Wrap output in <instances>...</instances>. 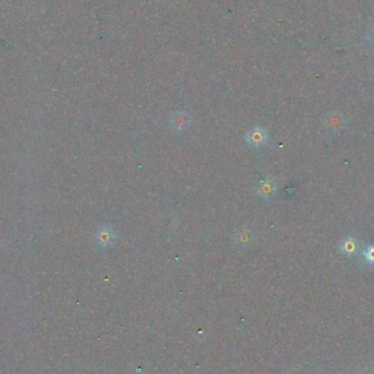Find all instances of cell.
<instances>
[{
  "instance_id": "6da1fadb",
  "label": "cell",
  "mask_w": 374,
  "mask_h": 374,
  "mask_svg": "<svg viewBox=\"0 0 374 374\" xmlns=\"http://www.w3.org/2000/svg\"><path fill=\"white\" fill-rule=\"evenodd\" d=\"M245 139L247 144L254 148H261L266 145L268 140V133L267 131L262 126H255L252 129H249L246 133Z\"/></svg>"
},
{
  "instance_id": "7a4b0ae2",
  "label": "cell",
  "mask_w": 374,
  "mask_h": 374,
  "mask_svg": "<svg viewBox=\"0 0 374 374\" xmlns=\"http://www.w3.org/2000/svg\"><path fill=\"white\" fill-rule=\"evenodd\" d=\"M94 240L99 246L109 247L114 244L115 240H116V235H115L114 231L109 225H103V227H101L95 232Z\"/></svg>"
},
{
  "instance_id": "3957f363",
  "label": "cell",
  "mask_w": 374,
  "mask_h": 374,
  "mask_svg": "<svg viewBox=\"0 0 374 374\" xmlns=\"http://www.w3.org/2000/svg\"><path fill=\"white\" fill-rule=\"evenodd\" d=\"M170 125L174 131L183 132L191 125V117L184 110H177L170 116Z\"/></svg>"
},
{
  "instance_id": "277c9868",
  "label": "cell",
  "mask_w": 374,
  "mask_h": 374,
  "mask_svg": "<svg viewBox=\"0 0 374 374\" xmlns=\"http://www.w3.org/2000/svg\"><path fill=\"white\" fill-rule=\"evenodd\" d=\"M255 192L257 196H260L263 199H269L276 193V183L271 177L266 178L260 182L255 188Z\"/></svg>"
},
{
  "instance_id": "5b68a950",
  "label": "cell",
  "mask_w": 374,
  "mask_h": 374,
  "mask_svg": "<svg viewBox=\"0 0 374 374\" xmlns=\"http://www.w3.org/2000/svg\"><path fill=\"white\" fill-rule=\"evenodd\" d=\"M233 239H234L235 244H237L239 247L247 248L248 246H251V244L254 241V235L251 230L243 228L241 230L237 231V233H235Z\"/></svg>"
},
{
  "instance_id": "8992f818",
  "label": "cell",
  "mask_w": 374,
  "mask_h": 374,
  "mask_svg": "<svg viewBox=\"0 0 374 374\" xmlns=\"http://www.w3.org/2000/svg\"><path fill=\"white\" fill-rule=\"evenodd\" d=\"M340 252L344 254L346 256H352L355 254L358 249V243L352 238H347L345 239L343 242L340 243Z\"/></svg>"
},
{
  "instance_id": "52a82bcc",
  "label": "cell",
  "mask_w": 374,
  "mask_h": 374,
  "mask_svg": "<svg viewBox=\"0 0 374 374\" xmlns=\"http://www.w3.org/2000/svg\"><path fill=\"white\" fill-rule=\"evenodd\" d=\"M364 257H366L369 264L374 265V245H371L367 248L366 253H364Z\"/></svg>"
}]
</instances>
